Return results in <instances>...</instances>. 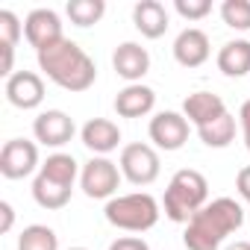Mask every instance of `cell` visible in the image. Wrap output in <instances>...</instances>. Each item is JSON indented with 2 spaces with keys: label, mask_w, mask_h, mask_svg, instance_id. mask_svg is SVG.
Instances as JSON below:
<instances>
[{
  "label": "cell",
  "mask_w": 250,
  "mask_h": 250,
  "mask_svg": "<svg viewBox=\"0 0 250 250\" xmlns=\"http://www.w3.org/2000/svg\"><path fill=\"white\" fill-rule=\"evenodd\" d=\"M0 215H3V224H0V232H9L15 224V209L9 200H0Z\"/></svg>",
  "instance_id": "obj_30"
},
{
  "label": "cell",
  "mask_w": 250,
  "mask_h": 250,
  "mask_svg": "<svg viewBox=\"0 0 250 250\" xmlns=\"http://www.w3.org/2000/svg\"><path fill=\"white\" fill-rule=\"evenodd\" d=\"M21 36H24V24L18 21V15L12 9H0V47L15 50Z\"/></svg>",
  "instance_id": "obj_25"
},
{
  "label": "cell",
  "mask_w": 250,
  "mask_h": 250,
  "mask_svg": "<svg viewBox=\"0 0 250 250\" xmlns=\"http://www.w3.org/2000/svg\"><path fill=\"white\" fill-rule=\"evenodd\" d=\"M18 250H59V235L44 224H30L18 235Z\"/></svg>",
  "instance_id": "obj_22"
},
{
  "label": "cell",
  "mask_w": 250,
  "mask_h": 250,
  "mask_svg": "<svg viewBox=\"0 0 250 250\" xmlns=\"http://www.w3.org/2000/svg\"><path fill=\"white\" fill-rule=\"evenodd\" d=\"M112 68H115V74L121 80H127V85L142 83L145 74L150 71V53L139 42H124L112 53Z\"/></svg>",
  "instance_id": "obj_12"
},
{
  "label": "cell",
  "mask_w": 250,
  "mask_h": 250,
  "mask_svg": "<svg viewBox=\"0 0 250 250\" xmlns=\"http://www.w3.org/2000/svg\"><path fill=\"white\" fill-rule=\"evenodd\" d=\"M206 203H209V180L194 168H180L171 177L162 197L165 218H171L174 224H188Z\"/></svg>",
  "instance_id": "obj_3"
},
{
  "label": "cell",
  "mask_w": 250,
  "mask_h": 250,
  "mask_svg": "<svg viewBox=\"0 0 250 250\" xmlns=\"http://www.w3.org/2000/svg\"><path fill=\"white\" fill-rule=\"evenodd\" d=\"M80 162L71 156V153H62V150H56V153H50L44 162H42V168H39V174H44L47 180H53V183H62V186H68V188H74V183L80 180Z\"/></svg>",
  "instance_id": "obj_19"
},
{
  "label": "cell",
  "mask_w": 250,
  "mask_h": 250,
  "mask_svg": "<svg viewBox=\"0 0 250 250\" xmlns=\"http://www.w3.org/2000/svg\"><path fill=\"white\" fill-rule=\"evenodd\" d=\"M197 136H200V142H203L206 147H215V150L229 147L232 139H235V118L227 112V115H221L218 121H212V124H206V127H200Z\"/></svg>",
  "instance_id": "obj_21"
},
{
  "label": "cell",
  "mask_w": 250,
  "mask_h": 250,
  "mask_svg": "<svg viewBox=\"0 0 250 250\" xmlns=\"http://www.w3.org/2000/svg\"><path fill=\"white\" fill-rule=\"evenodd\" d=\"M133 24L145 39H162L171 27V18L159 0H139L133 6Z\"/></svg>",
  "instance_id": "obj_17"
},
{
  "label": "cell",
  "mask_w": 250,
  "mask_h": 250,
  "mask_svg": "<svg viewBox=\"0 0 250 250\" xmlns=\"http://www.w3.org/2000/svg\"><path fill=\"white\" fill-rule=\"evenodd\" d=\"M183 115H186L188 124H194V127L200 130V127H206V124L218 121L221 115H227V103L218 94H212V91H194V94H188L183 100Z\"/></svg>",
  "instance_id": "obj_16"
},
{
  "label": "cell",
  "mask_w": 250,
  "mask_h": 250,
  "mask_svg": "<svg viewBox=\"0 0 250 250\" xmlns=\"http://www.w3.org/2000/svg\"><path fill=\"white\" fill-rule=\"evenodd\" d=\"M238 124H241V133H244V145H247V150H250V100L241 103V109H238Z\"/></svg>",
  "instance_id": "obj_29"
},
{
  "label": "cell",
  "mask_w": 250,
  "mask_h": 250,
  "mask_svg": "<svg viewBox=\"0 0 250 250\" xmlns=\"http://www.w3.org/2000/svg\"><path fill=\"white\" fill-rule=\"evenodd\" d=\"M106 221L115 227V229H124V232H147L159 224V215H162V206L153 194L147 191H133V194H115L106 209H103Z\"/></svg>",
  "instance_id": "obj_4"
},
{
  "label": "cell",
  "mask_w": 250,
  "mask_h": 250,
  "mask_svg": "<svg viewBox=\"0 0 250 250\" xmlns=\"http://www.w3.org/2000/svg\"><path fill=\"white\" fill-rule=\"evenodd\" d=\"M218 71L224 77H247L250 74V42L247 39H232L218 50Z\"/></svg>",
  "instance_id": "obj_18"
},
{
  "label": "cell",
  "mask_w": 250,
  "mask_h": 250,
  "mask_svg": "<svg viewBox=\"0 0 250 250\" xmlns=\"http://www.w3.org/2000/svg\"><path fill=\"white\" fill-rule=\"evenodd\" d=\"M124 180H130L133 186H150L159 180V171H162V162H159V153L153 145H127L121 150V162H118Z\"/></svg>",
  "instance_id": "obj_6"
},
{
  "label": "cell",
  "mask_w": 250,
  "mask_h": 250,
  "mask_svg": "<svg viewBox=\"0 0 250 250\" xmlns=\"http://www.w3.org/2000/svg\"><path fill=\"white\" fill-rule=\"evenodd\" d=\"M212 56V44L209 36L197 27H186L177 39H174V59L183 68H200L206 59Z\"/></svg>",
  "instance_id": "obj_13"
},
{
  "label": "cell",
  "mask_w": 250,
  "mask_h": 250,
  "mask_svg": "<svg viewBox=\"0 0 250 250\" xmlns=\"http://www.w3.org/2000/svg\"><path fill=\"white\" fill-rule=\"evenodd\" d=\"M235 191L241 194L244 203H250V165L238 171V177H235Z\"/></svg>",
  "instance_id": "obj_28"
},
{
  "label": "cell",
  "mask_w": 250,
  "mask_h": 250,
  "mask_svg": "<svg viewBox=\"0 0 250 250\" xmlns=\"http://www.w3.org/2000/svg\"><path fill=\"white\" fill-rule=\"evenodd\" d=\"M241 224H244L241 203L232 197H215L186 224L183 244L188 250H221L224 238L241 229Z\"/></svg>",
  "instance_id": "obj_1"
},
{
  "label": "cell",
  "mask_w": 250,
  "mask_h": 250,
  "mask_svg": "<svg viewBox=\"0 0 250 250\" xmlns=\"http://www.w3.org/2000/svg\"><path fill=\"white\" fill-rule=\"evenodd\" d=\"M121 177L124 174H121L118 162H112L106 156H91L80 171V188L85 191V197L109 203L115 197L118 186H121Z\"/></svg>",
  "instance_id": "obj_5"
},
{
  "label": "cell",
  "mask_w": 250,
  "mask_h": 250,
  "mask_svg": "<svg viewBox=\"0 0 250 250\" xmlns=\"http://www.w3.org/2000/svg\"><path fill=\"white\" fill-rule=\"evenodd\" d=\"M174 9L186 21H200L212 12V0H174Z\"/></svg>",
  "instance_id": "obj_26"
},
{
  "label": "cell",
  "mask_w": 250,
  "mask_h": 250,
  "mask_svg": "<svg viewBox=\"0 0 250 250\" xmlns=\"http://www.w3.org/2000/svg\"><path fill=\"white\" fill-rule=\"evenodd\" d=\"M80 139H83V145H85L94 156H106V153L118 150V145H121V130H118V124L109 121V118H91V121L83 124Z\"/></svg>",
  "instance_id": "obj_14"
},
{
  "label": "cell",
  "mask_w": 250,
  "mask_h": 250,
  "mask_svg": "<svg viewBox=\"0 0 250 250\" xmlns=\"http://www.w3.org/2000/svg\"><path fill=\"white\" fill-rule=\"evenodd\" d=\"M109 250H150V244L139 235H121L109 244Z\"/></svg>",
  "instance_id": "obj_27"
},
{
  "label": "cell",
  "mask_w": 250,
  "mask_h": 250,
  "mask_svg": "<svg viewBox=\"0 0 250 250\" xmlns=\"http://www.w3.org/2000/svg\"><path fill=\"white\" fill-rule=\"evenodd\" d=\"M36 168H42L36 142H30V139H9L3 145V150H0V174H3L6 180H24Z\"/></svg>",
  "instance_id": "obj_8"
},
{
  "label": "cell",
  "mask_w": 250,
  "mask_h": 250,
  "mask_svg": "<svg viewBox=\"0 0 250 250\" xmlns=\"http://www.w3.org/2000/svg\"><path fill=\"white\" fill-rule=\"evenodd\" d=\"M24 36L27 42L36 47V53L47 50L50 44L62 42V18L53 12V9H33L27 18H24Z\"/></svg>",
  "instance_id": "obj_10"
},
{
  "label": "cell",
  "mask_w": 250,
  "mask_h": 250,
  "mask_svg": "<svg viewBox=\"0 0 250 250\" xmlns=\"http://www.w3.org/2000/svg\"><path fill=\"white\" fill-rule=\"evenodd\" d=\"M39 71L65 91H88L97 80L94 59L71 39H62L39 53Z\"/></svg>",
  "instance_id": "obj_2"
},
{
  "label": "cell",
  "mask_w": 250,
  "mask_h": 250,
  "mask_svg": "<svg viewBox=\"0 0 250 250\" xmlns=\"http://www.w3.org/2000/svg\"><path fill=\"white\" fill-rule=\"evenodd\" d=\"M224 250H250V241H232V244H227Z\"/></svg>",
  "instance_id": "obj_31"
},
{
  "label": "cell",
  "mask_w": 250,
  "mask_h": 250,
  "mask_svg": "<svg viewBox=\"0 0 250 250\" xmlns=\"http://www.w3.org/2000/svg\"><path fill=\"white\" fill-rule=\"evenodd\" d=\"M103 12H106L103 0H71V3L65 6V15L77 27H94L103 18Z\"/></svg>",
  "instance_id": "obj_23"
},
{
  "label": "cell",
  "mask_w": 250,
  "mask_h": 250,
  "mask_svg": "<svg viewBox=\"0 0 250 250\" xmlns=\"http://www.w3.org/2000/svg\"><path fill=\"white\" fill-rule=\"evenodd\" d=\"M3 91H6V100L15 109H24V112L27 109H39L42 100H44V80L36 71H15L6 80Z\"/></svg>",
  "instance_id": "obj_11"
},
{
  "label": "cell",
  "mask_w": 250,
  "mask_h": 250,
  "mask_svg": "<svg viewBox=\"0 0 250 250\" xmlns=\"http://www.w3.org/2000/svg\"><path fill=\"white\" fill-rule=\"evenodd\" d=\"M153 106H156V91L145 83L124 85L115 94V112L121 118H145L153 112Z\"/></svg>",
  "instance_id": "obj_15"
},
{
  "label": "cell",
  "mask_w": 250,
  "mask_h": 250,
  "mask_svg": "<svg viewBox=\"0 0 250 250\" xmlns=\"http://www.w3.org/2000/svg\"><path fill=\"white\" fill-rule=\"evenodd\" d=\"M221 18L229 30L247 33L250 30V0H224L221 3Z\"/></svg>",
  "instance_id": "obj_24"
},
{
  "label": "cell",
  "mask_w": 250,
  "mask_h": 250,
  "mask_svg": "<svg viewBox=\"0 0 250 250\" xmlns=\"http://www.w3.org/2000/svg\"><path fill=\"white\" fill-rule=\"evenodd\" d=\"M188 133H191V124L186 121L183 112H156L147 124V136L153 142V147L165 150V153H174L180 150L186 142H188Z\"/></svg>",
  "instance_id": "obj_7"
},
{
  "label": "cell",
  "mask_w": 250,
  "mask_h": 250,
  "mask_svg": "<svg viewBox=\"0 0 250 250\" xmlns=\"http://www.w3.org/2000/svg\"><path fill=\"white\" fill-rule=\"evenodd\" d=\"M68 250H85V247H68Z\"/></svg>",
  "instance_id": "obj_32"
},
{
  "label": "cell",
  "mask_w": 250,
  "mask_h": 250,
  "mask_svg": "<svg viewBox=\"0 0 250 250\" xmlns=\"http://www.w3.org/2000/svg\"><path fill=\"white\" fill-rule=\"evenodd\" d=\"M71 191L74 188H68L62 183H53L44 174H36V180H33V197H36V203L42 209H50V212L53 209H65L68 200H71Z\"/></svg>",
  "instance_id": "obj_20"
},
{
  "label": "cell",
  "mask_w": 250,
  "mask_h": 250,
  "mask_svg": "<svg viewBox=\"0 0 250 250\" xmlns=\"http://www.w3.org/2000/svg\"><path fill=\"white\" fill-rule=\"evenodd\" d=\"M77 127H74V118L62 109H47V112H39L36 121H33V136L39 145L44 147H65L71 139H74Z\"/></svg>",
  "instance_id": "obj_9"
}]
</instances>
